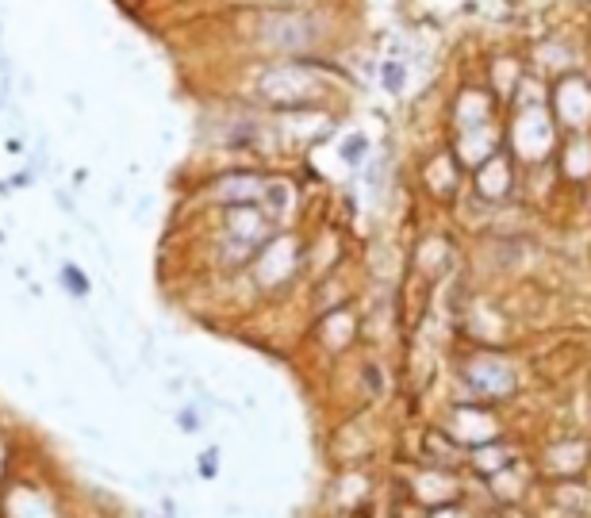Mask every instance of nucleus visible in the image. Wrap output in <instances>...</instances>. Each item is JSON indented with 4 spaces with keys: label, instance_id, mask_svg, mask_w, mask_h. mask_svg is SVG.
I'll return each mask as SVG.
<instances>
[{
    "label": "nucleus",
    "instance_id": "f257e3e1",
    "mask_svg": "<svg viewBox=\"0 0 591 518\" xmlns=\"http://www.w3.org/2000/svg\"><path fill=\"white\" fill-rule=\"evenodd\" d=\"M361 146H365V138H354V143H350V150H342L350 157V162H361Z\"/></svg>",
    "mask_w": 591,
    "mask_h": 518
}]
</instances>
